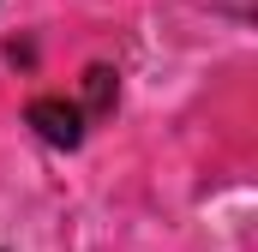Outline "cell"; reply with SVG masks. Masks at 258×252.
<instances>
[{
    "label": "cell",
    "instance_id": "2",
    "mask_svg": "<svg viewBox=\"0 0 258 252\" xmlns=\"http://www.w3.org/2000/svg\"><path fill=\"white\" fill-rule=\"evenodd\" d=\"M84 78H90V108H96V114H102V108H108V102H114V72H108V66H90V72H84Z\"/></svg>",
    "mask_w": 258,
    "mask_h": 252
},
{
    "label": "cell",
    "instance_id": "1",
    "mask_svg": "<svg viewBox=\"0 0 258 252\" xmlns=\"http://www.w3.org/2000/svg\"><path fill=\"white\" fill-rule=\"evenodd\" d=\"M24 120L36 126V138H42V144H54V150H78V144H84V108H78V102L36 96V102L24 108Z\"/></svg>",
    "mask_w": 258,
    "mask_h": 252
}]
</instances>
